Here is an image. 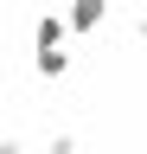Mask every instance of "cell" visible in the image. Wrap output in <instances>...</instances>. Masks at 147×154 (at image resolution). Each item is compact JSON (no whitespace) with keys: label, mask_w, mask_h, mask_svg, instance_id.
<instances>
[]
</instances>
